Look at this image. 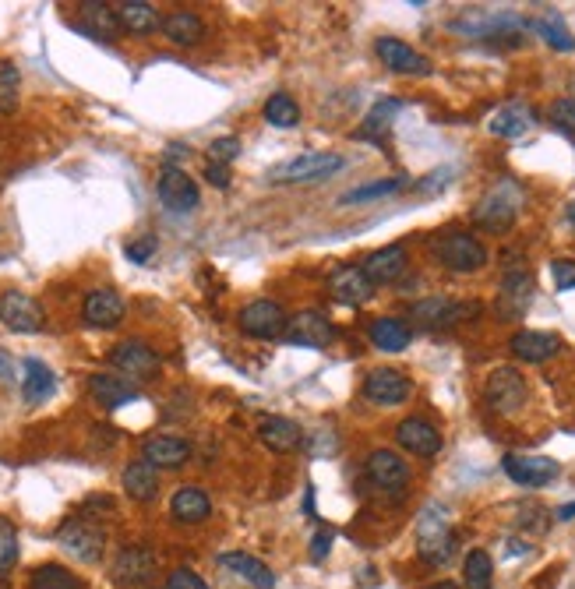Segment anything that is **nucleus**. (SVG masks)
I'll return each instance as SVG.
<instances>
[{"label":"nucleus","instance_id":"obj_1","mask_svg":"<svg viewBox=\"0 0 575 589\" xmlns=\"http://www.w3.org/2000/svg\"><path fill=\"white\" fill-rule=\"evenodd\" d=\"M417 554L431 568L449 565L456 554V533H452L449 512L441 505H427L417 515Z\"/></svg>","mask_w":575,"mask_h":589},{"label":"nucleus","instance_id":"obj_2","mask_svg":"<svg viewBox=\"0 0 575 589\" xmlns=\"http://www.w3.org/2000/svg\"><path fill=\"white\" fill-rule=\"evenodd\" d=\"M523 209V191L512 180H501L494 191H487L473 209V223L487 233H508Z\"/></svg>","mask_w":575,"mask_h":589},{"label":"nucleus","instance_id":"obj_3","mask_svg":"<svg viewBox=\"0 0 575 589\" xmlns=\"http://www.w3.org/2000/svg\"><path fill=\"white\" fill-rule=\"evenodd\" d=\"M431 247H434V258L449 272H459V276H470V272H480L487 265V247L473 233L449 230L441 233V237H434Z\"/></svg>","mask_w":575,"mask_h":589},{"label":"nucleus","instance_id":"obj_4","mask_svg":"<svg viewBox=\"0 0 575 589\" xmlns=\"http://www.w3.org/2000/svg\"><path fill=\"white\" fill-rule=\"evenodd\" d=\"M57 544L75 561H82V565H96V561L103 558L106 530L96 526L92 519H85V515H78V519H68L57 530Z\"/></svg>","mask_w":575,"mask_h":589},{"label":"nucleus","instance_id":"obj_5","mask_svg":"<svg viewBox=\"0 0 575 589\" xmlns=\"http://www.w3.org/2000/svg\"><path fill=\"white\" fill-rule=\"evenodd\" d=\"M526 378L516 371V367H498V371H491V378H487L484 385V399L487 406H491L494 413H501V417H512V413H519L526 406Z\"/></svg>","mask_w":575,"mask_h":589},{"label":"nucleus","instance_id":"obj_6","mask_svg":"<svg viewBox=\"0 0 575 589\" xmlns=\"http://www.w3.org/2000/svg\"><path fill=\"white\" fill-rule=\"evenodd\" d=\"M237 325L251 339H283L286 329H290V314L276 300H254L240 311Z\"/></svg>","mask_w":575,"mask_h":589},{"label":"nucleus","instance_id":"obj_7","mask_svg":"<svg viewBox=\"0 0 575 589\" xmlns=\"http://www.w3.org/2000/svg\"><path fill=\"white\" fill-rule=\"evenodd\" d=\"M477 314L480 304H473V300L466 304V300H449V297H427L410 307V318L427 325V329H452V325L477 318Z\"/></svg>","mask_w":575,"mask_h":589},{"label":"nucleus","instance_id":"obj_8","mask_svg":"<svg viewBox=\"0 0 575 589\" xmlns=\"http://www.w3.org/2000/svg\"><path fill=\"white\" fill-rule=\"evenodd\" d=\"M343 166V156H332V152H304V156L276 166L269 180H276V184H314V180H325Z\"/></svg>","mask_w":575,"mask_h":589},{"label":"nucleus","instance_id":"obj_9","mask_svg":"<svg viewBox=\"0 0 575 589\" xmlns=\"http://www.w3.org/2000/svg\"><path fill=\"white\" fill-rule=\"evenodd\" d=\"M0 321H4L11 332L36 336V332L46 329V311L39 307L36 297H29V293L8 290V293H0Z\"/></svg>","mask_w":575,"mask_h":589},{"label":"nucleus","instance_id":"obj_10","mask_svg":"<svg viewBox=\"0 0 575 589\" xmlns=\"http://www.w3.org/2000/svg\"><path fill=\"white\" fill-rule=\"evenodd\" d=\"M283 339L300 346V350H329L336 343V325L322 311H300L290 318V329H286Z\"/></svg>","mask_w":575,"mask_h":589},{"label":"nucleus","instance_id":"obj_11","mask_svg":"<svg viewBox=\"0 0 575 589\" xmlns=\"http://www.w3.org/2000/svg\"><path fill=\"white\" fill-rule=\"evenodd\" d=\"M156 191H159V202L170 212H195L198 202H202L198 184L187 177V170H180V166H163V170H159Z\"/></svg>","mask_w":575,"mask_h":589},{"label":"nucleus","instance_id":"obj_12","mask_svg":"<svg viewBox=\"0 0 575 589\" xmlns=\"http://www.w3.org/2000/svg\"><path fill=\"white\" fill-rule=\"evenodd\" d=\"M110 364L117 367V371H124L127 378L135 381H149L159 374V353L152 350L149 343H142V339H127V343H117L110 353Z\"/></svg>","mask_w":575,"mask_h":589},{"label":"nucleus","instance_id":"obj_13","mask_svg":"<svg viewBox=\"0 0 575 589\" xmlns=\"http://www.w3.org/2000/svg\"><path fill=\"white\" fill-rule=\"evenodd\" d=\"M501 470L508 480H516L519 487H547L558 480L561 466L547 455H505L501 459Z\"/></svg>","mask_w":575,"mask_h":589},{"label":"nucleus","instance_id":"obj_14","mask_svg":"<svg viewBox=\"0 0 575 589\" xmlns=\"http://www.w3.org/2000/svg\"><path fill=\"white\" fill-rule=\"evenodd\" d=\"M410 392V378L403 371H396V367H378V371H371L364 378V399L374 406H399L410 399Z\"/></svg>","mask_w":575,"mask_h":589},{"label":"nucleus","instance_id":"obj_15","mask_svg":"<svg viewBox=\"0 0 575 589\" xmlns=\"http://www.w3.org/2000/svg\"><path fill=\"white\" fill-rule=\"evenodd\" d=\"M156 568H159V561L149 547H142V544L124 547V551L117 554V561H113V582L124 589H138V586H145V582H152Z\"/></svg>","mask_w":575,"mask_h":589},{"label":"nucleus","instance_id":"obj_16","mask_svg":"<svg viewBox=\"0 0 575 589\" xmlns=\"http://www.w3.org/2000/svg\"><path fill=\"white\" fill-rule=\"evenodd\" d=\"M364 276L371 279V286H392L406 276L410 269V254H406L403 244H389V247H378L364 258Z\"/></svg>","mask_w":575,"mask_h":589},{"label":"nucleus","instance_id":"obj_17","mask_svg":"<svg viewBox=\"0 0 575 589\" xmlns=\"http://www.w3.org/2000/svg\"><path fill=\"white\" fill-rule=\"evenodd\" d=\"M367 480L381 491H403L410 484V466L399 452L392 448H374L367 455Z\"/></svg>","mask_w":575,"mask_h":589},{"label":"nucleus","instance_id":"obj_18","mask_svg":"<svg viewBox=\"0 0 575 589\" xmlns=\"http://www.w3.org/2000/svg\"><path fill=\"white\" fill-rule=\"evenodd\" d=\"M533 293H537V283L526 269H512L505 272L498 290V314L501 318H523L533 304Z\"/></svg>","mask_w":575,"mask_h":589},{"label":"nucleus","instance_id":"obj_19","mask_svg":"<svg viewBox=\"0 0 575 589\" xmlns=\"http://www.w3.org/2000/svg\"><path fill=\"white\" fill-rule=\"evenodd\" d=\"M374 53L381 57V64L396 75H431V60L424 53H417L413 46H406L403 39H392V36H381L374 43Z\"/></svg>","mask_w":575,"mask_h":589},{"label":"nucleus","instance_id":"obj_20","mask_svg":"<svg viewBox=\"0 0 575 589\" xmlns=\"http://www.w3.org/2000/svg\"><path fill=\"white\" fill-rule=\"evenodd\" d=\"M329 293H332V300H339L343 307H360L374 297V286H371V279L364 276L360 265H339L329 276Z\"/></svg>","mask_w":575,"mask_h":589},{"label":"nucleus","instance_id":"obj_21","mask_svg":"<svg viewBox=\"0 0 575 589\" xmlns=\"http://www.w3.org/2000/svg\"><path fill=\"white\" fill-rule=\"evenodd\" d=\"M396 441L406 448L410 455H420V459H431V455L441 452V434L431 420L424 417H406L399 420L396 427Z\"/></svg>","mask_w":575,"mask_h":589},{"label":"nucleus","instance_id":"obj_22","mask_svg":"<svg viewBox=\"0 0 575 589\" xmlns=\"http://www.w3.org/2000/svg\"><path fill=\"white\" fill-rule=\"evenodd\" d=\"M142 459L156 470H180L191 459V445L177 434H156V438H145Z\"/></svg>","mask_w":575,"mask_h":589},{"label":"nucleus","instance_id":"obj_23","mask_svg":"<svg viewBox=\"0 0 575 589\" xmlns=\"http://www.w3.org/2000/svg\"><path fill=\"white\" fill-rule=\"evenodd\" d=\"M561 336H554V332H537V329H523L512 336V343H508V350L516 353L519 360H526V364H547V360H554L561 353Z\"/></svg>","mask_w":575,"mask_h":589},{"label":"nucleus","instance_id":"obj_24","mask_svg":"<svg viewBox=\"0 0 575 589\" xmlns=\"http://www.w3.org/2000/svg\"><path fill=\"white\" fill-rule=\"evenodd\" d=\"M82 318L92 329H117L120 321H124V300L113 290H92L89 297H85Z\"/></svg>","mask_w":575,"mask_h":589},{"label":"nucleus","instance_id":"obj_25","mask_svg":"<svg viewBox=\"0 0 575 589\" xmlns=\"http://www.w3.org/2000/svg\"><path fill=\"white\" fill-rule=\"evenodd\" d=\"M89 392L96 396V403L103 406V410H120V406L138 403V399H142V392H138L127 378H117V374H92Z\"/></svg>","mask_w":575,"mask_h":589},{"label":"nucleus","instance_id":"obj_26","mask_svg":"<svg viewBox=\"0 0 575 589\" xmlns=\"http://www.w3.org/2000/svg\"><path fill=\"white\" fill-rule=\"evenodd\" d=\"M258 441H262L269 452L290 455L304 445V431H300V424H293V420H286V417H265L262 424H258Z\"/></svg>","mask_w":575,"mask_h":589},{"label":"nucleus","instance_id":"obj_27","mask_svg":"<svg viewBox=\"0 0 575 589\" xmlns=\"http://www.w3.org/2000/svg\"><path fill=\"white\" fill-rule=\"evenodd\" d=\"M219 565L230 568L233 575H240V579L254 589H276V575H272V568L265 565V561L254 558V554L226 551V554H219Z\"/></svg>","mask_w":575,"mask_h":589},{"label":"nucleus","instance_id":"obj_28","mask_svg":"<svg viewBox=\"0 0 575 589\" xmlns=\"http://www.w3.org/2000/svg\"><path fill=\"white\" fill-rule=\"evenodd\" d=\"M117 22L131 36H152L163 25V18L149 0H124V4H117Z\"/></svg>","mask_w":575,"mask_h":589},{"label":"nucleus","instance_id":"obj_29","mask_svg":"<svg viewBox=\"0 0 575 589\" xmlns=\"http://www.w3.org/2000/svg\"><path fill=\"white\" fill-rule=\"evenodd\" d=\"M533 120L537 117H533L530 106L512 99V103H505L491 120H487V127H491V135H498V138H523L533 127Z\"/></svg>","mask_w":575,"mask_h":589},{"label":"nucleus","instance_id":"obj_30","mask_svg":"<svg viewBox=\"0 0 575 589\" xmlns=\"http://www.w3.org/2000/svg\"><path fill=\"white\" fill-rule=\"evenodd\" d=\"M170 512L184 526H198V522H205L212 515V501L202 487H177V494L170 501Z\"/></svg>","mask_w":575,"mask_h":589},{"label":"nucleus","instance_id":"obj_31","mask_svg":"<svg viewBox=\"0 0 575 589\" xmlns=\"http://www.w3.org/2000/svg\"><path fill=\"white\" fill-rule=\"evenodd\" d=\"M120 484H124V494L131 501H152L159 494V470L156 466H149L145 459H135V463L124 466V477H120Z\"/></svg>","mask_w":575,"mask_h":589},{"label":"nucleus","instance_id":"obj_32","mask_svg":"<svg viewBox=\"0 0 575 589\" xmlns=\"http://www.w3.org/2000/svg\"><path fill=\"white\" fill-rule=\"evenodd\" d=\"M367 339L381 353H403L410 346V325L403 318H374L371 329H367Z\"/></svg>","mask_w":575,"mask_h":589},{"label":"nucleus","instance_id":"obj_33","mask_svg":"<svg viewBox=\"0 0 575 589\" xmlns=\"http://www.w3.org/2000/svg\"><path fill=\"white\" fill-rule=\"evenodd\" d=\"M159 29H163V36L177 46H198L205 39V22L195 11H170Z\"/></svg>","mask_w":575,"mask_h":589},{"label":"nucleus","instance_id":"obj_34","mask_svg":"<svg viewBox=\"0 0 575 589\" xmlns=\"http://www.w3.org/2000/svg\"><path fill=\"white\" fill-rule=\"evenodd\" d=\"M25 378H22V396H25V403L29 406H39V403H46V399L57 392V378H53V371L43 364V360H36V357H29L25 360Z\"/></svg>","mask_w":575,"mask_h":589},{"label":"nucleus","instance_id":"obj_35","mask_svg":"<svg viewBox=\"0 0 575 589\" xmlns=\"http://www.w3.org/2000/svg\"><path fill=\"white\" fill-rule=\"evenodd\" d=\"M82 18L89 25H78L82 32H89V36L96 39H113L120 32V22H117V8H110V4H103V0H85L82 8Z\"/></svg>","mask_w":575,"mask_h":589},{"label":"nucleus","instance_id":"obj_36","mask_svg":"<svg viewBox=\"0 0 575 589\" xmlns=\"http://www.w3.org/2000/svg\"><path fill=\"white\" fill-rule=\"evenodd\" d=\"M530 29L537 32L547 46H554V50H561V53L575 50V36L565 29V18H561L558 11H544V15H537L530 22Z\"/></svg>","mask_w":575,"mask_h":589},{"label":"nucleus","instance_id":"obj_37","mask_svg":"<svg viewBox=\"0 0 575 589\" xmlns=\"http://www.w3.org/2000/svg\"><path fill=\"white\" fill-rule=\"evenodd\" d=\"M396 110H399L396 99H381V103H374V110L364 117L360 138H364V142H374V145H385V142H389L392 117H396Z\"/></svg>","mask_w":575,"mask_h":589},{"label":"nucleus","instance_id":"obj_38","mask_svg":"<svg viewBox=\"0 0 575 589\" xmlns=\"http://www.w3.org/2000/svg\"><path fill=\"white\" fill-rule=\"evenodd\" d=\"M29 589H85V582L71 568L57 565V561H46V565H39L32 572Z\"/></svg>","mask_w":575,"mask_h":589},{"label":"nucleus","instance_id":"obj_39","mask_svg":"<svg viewBox=\"0 0 575 589\" xmlns=\"http://www.w3.org/2000/svg\"><path fill=\"white\" fill-rule=\"evenodd\" d=\"M265 120L279 131H290V127L300 124V106L290 92H276V96L265 99Z\"/></svg>","mask_w":575,"mask_h":589},{"label":"nucleus","instance_id":"obj_40","mask_svg":"<svg viewBox=\"0 0 575 589\" xmlns=\"http://www.w3.org/2000/svg\"><path fill=\"white\" fill-rule=\"evenodd\" d=\"M463 582H466V589H491V582H494V561H491V554L487 551H470L466 554V561H463Z\"/></svg>","mask_w":575,"mask_h":589},{"label":"nucleus","instance_id":"obj_41","mask_svg":"<svg viewBox=\"0 0 575 589\" xmlns=\"http://www.w3.org/2000/svg\"><path fill=\"white\" fill-rule=\"evenodd\" d=\"M406 180L403 177H385V180H371L364 187H353L339 198V205H360V202H374V198H389V194L403 191Z\"/></svg>","mask_w":575,"mask_h":589},{"label":"nucleus","instance_id":"obj_42","mask_svg":"<svg viewBox=\"0 0 575 589\" xmlns=\"http://www.w3.org/2000/svg\"><path fill=\"white\" fill-rule=\"evenodd\" d=\"M15 565H18V530L11 526V519L0 515V579H8Z\"/></svg>","mask_w":575,"mask_h":589},{"label":"nucleus","instance_id":"obj_43","mask_svg":"<svg viewBox=\"0 0 575 589\" xmlns=\"http://www.w3.org/2000/svg\"><path fill=\"white\" fill-rule=\"evenodd\" d=\"M18 106V68H0V113H11Z\"/></svg>","mask_w":575,"mask_h":589},{"label":"nucleus","instance_id":"obj_44","mask_svg":"<svg viewBox=\"0 0 575 589\" xmlns=\"http://www.w3.org/2000/svg\"><path fill=\"white\" fill-rule=\"evenodd\" d=\"M547 117H551V124L558 127V131H568V135H575V99L572 96L554 99L551 110H547Z\"/></svg>","mask_w":575,"mask_h":589},{"label":"nucleus","instance_id":"obj_45","mask_svg":"<svg viewBox=\"0 0 575 589\" xmlns=\"http://www.w3.org/2000/svg\"><path fill=\"white\" fill-rule=\"evenodd\" d=\"M156 251H159V240L152 237V233H142V237L127 240V244H124V254L135 261V265H149L152 254H156Z\"/></svg>","mask_w":575,"mask_h":589},{"label":"nucleus","instance_id":"obj_46","mask_svg":"<svg viewBox=\"0 0 575 589\" xmlns=\"http://www.w3.org/2000/svg\"><path fill=\"white\" fill-rule=\"evenodd\" d=\"M240 156V138L237 135H226V138H216V142L209 145V163H219V166H230L233 159Z\"/></svg>","mask_w":575,"mask_h":589},{"label":"nucleus","instance_id":"obj_47","mask_svg":"<svg viewBox=\"0 0 575 589\" xmlns=\"http://www.w3.org/2000/svg\"><path fill=\"white\" fill-rule=\"evenodd\" d=\"M166 589H209V582L198 572H191V568H177V572H170V579H166Z\"/></svg>","mask_w":575,"mask_h":589},{"label":"nucleus","instance_id":"obj_48","mask_svg":"<svg viewBox=\"0 0 575 589\" xmlns=\"http://www.w3.org/2000/svg\"><path fill=\"white\" fill-rule=\"evenodd\" d=\"M551 276L558 290H575V261L572 258H558L551 261Z\"/></svg>","mask_w":575,"mask_h":589},{"label":"nucleus","instance_id":"obj_49","mask_svg":"<svg viewBox=\"0 0 575 589\" xmlns=\"http://www.w3.org/2000/svg\"><path fill=\"white\" fill-rule=\"evenodd\" d=\"M332 540H336V533L329 530V526H318L311 537V561H325L332 551Z\"/></svg>","mask_w":575,"mask_h":589},{"label":"nucleus","instance_id":"obj_50","mask_svg":"<svg viewBox=\"0 0 575 589\" xmlns=\"http://www.w3.org/2000/svg\"><path fill=\"white\" fill-rule=\"evenodd\" d=\"M205 180H209L212 187H219V191H226V187H230V166L209 163L205 166Z\"/></svg>","mask_w":575,"mask_h":589},{"label":"nucleus","instance_id":"obj_51","mask_svg":"<svg viewBox=\"0 0 575 589\" xmlns=\"http://www.w3.org/2000/svg\"><path fill=\"white\" fill-rule=\"evenodd\" d=\"M187 156H191L187 145H170V149H166V166H177V159H187Z\"/></svg>","mask_w":575,"mask_h":589},{"label":"nucleus","instance_id":"obj_52","mask_svg":"<svg viewBox=\"0 0 575 589\" xmlns=\"http://www.w3.org/2000/svg\"><path fill=\"white\" fill-rule=\"evenodd\" d=\"M11 378H15V360L0 350V381H11Z\"/></svg>","mask_w":575,"mask_h":589},{"label":"nucleus","instance_id":"obj_53","mask_svg":"<svg viewBox=\"0 0 575 589\" xmlns=\"http://www.w3.org/2000/svg\"><path fill=\"white\" fill-rule=\"evenodd\" d=\"M554 519H558V522H572V519H575V501H568V505H561L558 512H554Z\"/></svg>","mask_w":575,"mask_h":589},{"label":"nucleus","instance_id":"obj_54","mask_svg":"<svg viewBox=\"0 0 575 589\" xmlns=\"http://www.w3.org/2000/svg\"><path fill=\"white\" fill-rule=\"evenodd\" d=\"M424 589H459L452 579H441V582H431V586H424Z\"/></svg>","mask_w":575,"mask_h":589},{"label":"nucleus","instance_id":"obj_55","mask_svg":"<svg viewBox=\"0 0 575 589\" xmlns=\"http://www.w3.org/2000/svg\"><path fill=\"white\" fill-rule=\"evenodd\" d=\"M565 216H568V223H575V202L568 205V212H565Z\"/></svg>","mask_w":575,"mask_h":589}]
</instances>
